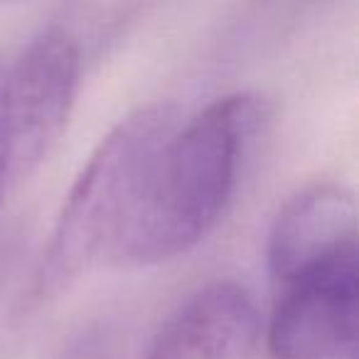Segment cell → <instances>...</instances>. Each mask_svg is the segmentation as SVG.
<instances>
[{
    "mask_svg": "<svg viewBox=\"0 0 359 359\" xmlns=\"http://www.w3.org/2000/svg\"><path fill=\"white\" fill-rule=\"evenodd\" d=\"M11 177V170H8V148H6V135H3V118H0V197L6 190V182Z\"/></svg>",
    "mask_w": 359,
    "mask_h": 359,
    "instance_id": "7",
    "label": "cell"
},
{
    "mask_svg": "<svg viewBox=\"0 0 359 359\" xmlns=\"http://www.w3.org/2000/svg\"><path fill=\"white\" fill-rule=\"evenodd\" d=\"M269 271L278 288L357 256V205L339 182H315L295 192L269 234Z\"/></svg>",
    "mask_w": 359,
    "mask_h": 359,
    "instance_id": "5",
    "label": "cell"
},
{
    "mask_svg": "<svg viewBox=\"0 0 359 359\" xmlns=\"http://www.w3.org/2000/svg\"><path fill=\"white\" fill-rule=\"evenodd\" d=\"M357 256L280 288L266 337L271 357L357 359Z\"/></svg>",
    "mask_w": 359,
    "mask_h": 359,
    "instance_id": "4",
    "label": "cell"
},
{
    "mask_svg": "<svg viewBox=\"0 0 359 359\" xmlns=\"http://www.w3.org/2000/svg\"><path fill=\"white\" fill-rule=\"evenodd\" d=\"M269 121L259 94H229L180 123L155 165L118 264L148 266L195 249L222 219L246 150Z\"/></svg>",
    "mask_w": 359,
    "mask_h": 359,
    "instance_id": "1",
    "label": "cell"
},
{
    "mask_svg": "<svg viewBox=\"0 0 359 359\" xmlns=\"http://www.w3.org/2000/svg\"><path fill=\"white\" fill-rule=\"evenodd\" d=\"M180 123L177 106L158 101L130 111L101 138L62 205L42 266L45 288H62L104 261L118 264L160 153Z\"/></svg>",
    "mask_w": 359,
    "mask_h": 359,
    "instance_id": "2",
    "label": "cell"
},
{
    "mask_svg": "<svg viewBox=\"0 0 359 359\" xmlns=\"http://www.w3.org/2000/svg\"><path fill=\"white\" fill-rule=\"evenodd\" d=\"M259 334L251 293L234 280H215L170 313L148 359H244Z\"/></svg>",
    "mask_w": 359,
    "mask_h": 359,
    "instance_id": "6",
    "label": "cell"
},
{
    "mask_svg": "<svg viewBox=\"0 0 359 359\" xmlns=\"http://www.w3.org/2000/svg\"><path fill=\"white\" fill-rule=\"evenodd\" d=\"M3 81H6V76L0 72V118H3Z\"/></svg>",
    "mask_w": 359,
    "mask_h": 359,
    "instance_id": "8",
    "label": "cell"
},
{
    "mask_svg": "<svg viewBox=\"0 0 359 359\" xmlns=\"http://www.w3.org/2000/svg\"><path fill=\"white\" fill-rule=\"evenodd\" d=\"M81 52L67 27H47L3 81V135L11 177H25L65 133L79 89Z\"/></svg>",
    "mask_w": 359,
    "mask_h": 359,
    "instance_id": "3",
    "label": "cell"
}]
</instances>
